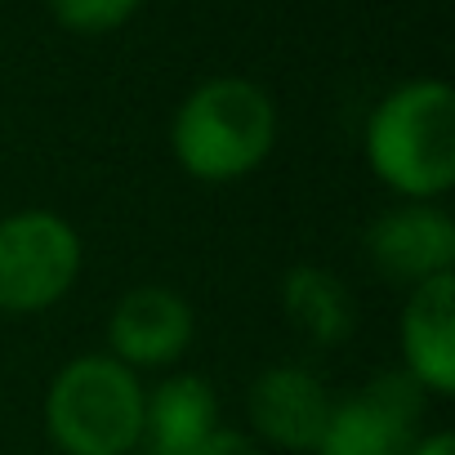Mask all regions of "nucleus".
Masks as SVG:
<instances>
[{
    "mask_svg": "<svg viewBox=\"0 0 455 455\" xmlns=\"http://www.w3.org/2000/svg\"><path fill=\"white\" fill-rule=\"evenodd\" d=\"M192 331H196V322H192V308L183 295H174L170 286H134L112 308L108 344H112V357L130 371L170 366L188 353Z\"/></svg>",
    "mask_w": 455,
    "mask_h": 455,
    "instance_id": "7",
    "label": "nucleus"
},
{
    "mask_svg": "<svg viewBox=\"0 0 455 455\" xmlns=\"http://www.w3.org/2000/svg\"><path fill=\"white\" fill-rule=\"evenodd\" d=\"M179 165L201 183H233L259 170L277 143V108L246 76H214L196 85L170 130Z\"/></svg>",
    "mask_w": 455,
    "mask_h": 455,
    "instance_id": "1",
    "label": "nucleus"
},
{
    "mask_svg": "<svg viewBox=\"0 0 455 455\" xmlns=\"http://www.w3.org/2000/svg\"><path fill=\"white\" fill-rule=\"evenodd\" d=\"M81 273V237L54 210L0 219V313L28 317L54 308Z\"/></svg>",
    "mask_w": 455,
    "mask_h": 455,
    "instance_id": "4",
    "label": "nucleus"
},
{
    "mask_svg": "<svg viewBox=\"0 0 455 455\" xmlns=\"http://www.w3.org/2000/svg\"><path fill=\"white\" fill-rule=\"evenodd\" d=\"M188 455H264L259 446H255V437H246V433H237V428H214L196 451H188Z\"/></svg>",
    "mask_w": 455,
    "mask_h": 455,
    "instance_id": "13",
    "label": "nucleus"
},
{
    "mask_svg": "<svg viewBox=\"0 0 455 455\" xmlns=\"http://www.w3.org/2000/svg\"><path fill=\"white\" fill-rule=\"evenodd\" d=\"M402 353L406 375L446 397L455 393V277H428L411 286V299L402 308Z\"/></svg>",
    "mask_w": 455,
    "mask_h": 455,
    "instance_id": "9",
    "label": "nucleus"
},
{
    "mask_svg": "<svg viewBox=\"0 0 455 455\" xmlns=\"http://www.w3.org/2000/svg\"><path fill=\"white\" fill-rule=\"evenodd\" d=\"M45 428L63 455H130L143 433V384L116 357L68 362L45 397Z\"/></svg>",
    "mask_w": 455,
    "mask_h": 455,
    "instance_id": "3",
    "label": "nucleus"
},
{
    "mask_svg": "<svg viewBox=\"0 0 455 455\" xmlns=\"http://www.w3.org/2000/svg\"><path fill=\"white\" fill-rule=\"evenodd\" d=\"M366 161L379 183L433 201L455 183V94L446 81H406L366 121Z\"/></svg>",
    "mask_w": 455,
    "mask_h": 455,
    "instance_id": "2",
    "label": "nucleus"
},
{
    "mask_svg": "<svg viewBox=\"0 0 455 455\" xmlns=\"http://www.w3.org/2000/svg\"><path fill=\"white\" fill-rule=\"evenodd\" d=\"M411 455H455V437L451 433H428V437L415 442Z\"/></svg>",
    "mask_w": 455,
    "mask_h": 455,
    "instance_id": "14",
    "label": "nucleus"
},
{
    "mask_svg": "<svg viewBox=\"0 0 455 455\" xmlns=\"http://www.w3.org/2000/svg\"><path fill=\"white\" fill-rule=\"evenodd\" d=\"M282 308L286 322L317 348H335L357 331V304L344 291V282L331 268L299 264L282 282Z\"/></svg>",
    "mask_w": 455,
    "mask_h": 455,
    "instance_id": "11",
    "label": "nucleus"
},
{
    "mask_svg": "<svg viewBox=\"0 0 455 455\" xmlns=\"http://www.w3.org/2000/svg\"><path fill=\"white\" fill-rule=\"evenodd\" d=\"M326 384L304 366H268L251 384V424L259 437L286 451H317L331 419Z\"/></svg>",
    "mask_w": 455,
    "mask_h": 455,
    "instance_id": "8",
    "label": "nucleus"
},
{
    "mask_svg": "<svg viewBox=\"0 0 455 455\" xmlns=\"http://www.w3.org/2000/svg\"><path fill=\"white\" fill-rule=\"evenodd\" d=\"M219 428V402L210 379L170 375L152 393H143V455H188Z\"/></svg>",
    "mask_w": 455,
    "mask_h": 455,
    "instance_id": "10",
    "label": "nucleus"
},
{
    "mask_svg": "<svg viewBox=\"0 0 455 455\" xmlns=\"http://www.w3.org/2000/svg\"><path fill=\"white\" fill-rule=\"evenodd\" d=\"M424 415V388L406 375H375L362 393L331 406L317 455H411Z\"/></svg>",
    "mask_w": 455,
    "mask_h": 455,
    "instance_id": "5",
    "label": "nucleus"
},
{
    "mask_svg": "<svg viewBox=\"0 0 455 455\" xmlns=\"http://www.w3.org/2000/svg\"><path fill=\"white\" fill-rule=\"evenodd\" d=\"M366 259L375 273L402 286L442 277L455 268V223L433 201H406L371 223Z\"/></svg>",
    "mask_w": 455,
    "mask_h": 455,
    "instance_id": "6",
    "label": "nucleus"
},
{
    "mask_svg": "<svg viewBox=\"0 0 455 455\" xmlns=\"http://www.w3.org/2000/svg\"><path fill=\"white\" fill-rule=\"evenodd\" d=\"M143 0H50V14L81 36H103L116 32L121 23H130L139 14Z\"/></svg>",
    "mask_w": 455,
    "mask_h": 455,
    "instance_id": "12",
    "label": "nucleus"
}]
</instances>
